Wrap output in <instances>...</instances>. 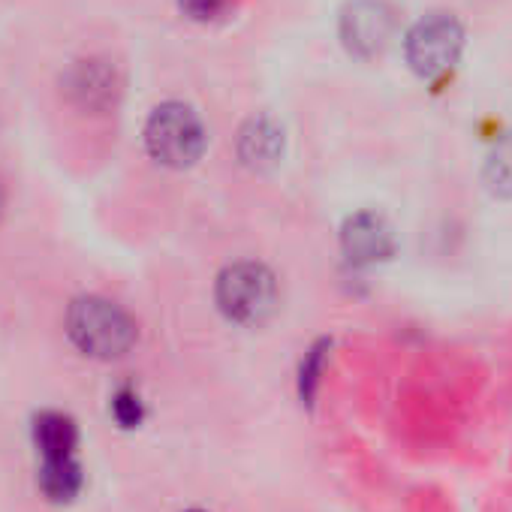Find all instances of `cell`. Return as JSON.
Returning <instances> with one entry per match:
<instances>
[{"instance_id": "obj_1", "label": "cell", "mask_w": 512, "mask_h": 512, "mask_svg": "<svg viewBox=\"0 0 512 512\" xmlns=\"http://www.w3.org/2000/svg\"><path fill=\"white\" fill-rule=\"evenodd\" d=\"M67 335L91 359H121L136 344V323L112 299L82 296L67 311Z\"/></svg>"}, {"instance_id": "obj_2", "label": "cell", "mask_w": 512, "mask_h": 512, "mask_svg": "<svg viewBox=\"0 0 512 512\" xmlns=\"http://www.w3.org/2000/svg\"><path fill=\"white\" fill-rule=\"evenodd\" d=\"M217 305L238 326H260L278 308L275 275L263 263H235L217 278Z\"/></svg>"}, {"instance_id": "obj_3", "label": "cell", "mask_w": 512, "mask_h": 512, "mask_svg": "<svg viewBox=\"0 0 512 512\" xmlns=\"http://www.w3.org/2000/svg\"><path fill=\"white\" fill-rule=\"evenodd\" d=\"M148 154L169 169L193 166L205 148V130L199 115L184 103H163L151 112L145 124Z\"/></svg>"}, {"instance_id": "obj_4", "label": "cell", "mask_w": 512, "mask_h": 512, "mask_svg": "<svg viewBox=\"0 0 512 512\" xmlns=\"http://www.w3.org/2000/svg\"><path fill=\"white\" fill-rule=\"evenodd\" d=\"M407 64L422 79H437L458 64L464 49V28L449 13H431L407 34Z\"/></svg>"}, {"instance_id": "obj_5", "label": "cell", "mask_w": 512, "mask_h": 512, "mask_svg": "<svg viewBox=\"0 0 512 512\" xmlns=\"http://www.w3.org/2000/svg\"><path fill=\"white\" fill-rule=\"evenodd\" d=\"M395 37V10L386 0H353L341 16V40L356 58H380Z\"/></svg>"}, {"instance_id": "obj_6", "label": "cell", "mask_w": 512, "mask_h": 512, "mask_svg": "<svg viewBox=\"0 0 512 512\" xmlns=\"http://www.w3.org/2000/svg\"><path fill=\"white\" fill-rule=\"evenodd\" d=\"M341 250L353 266H377L395 253V232L383 214L359 211L341 229Z\"/></svg>"}, {"instance_id": "obj_7", "label": "cell", "mask_w": 512, "mask_h": 512, "mask_svg": "<svg viewBox=\"0 0 512 512\" xmlns=\"http://www.w3.org/2000/svg\"><path fill=\"white\" fill-rule=\"evenodd\" d=\"M284 154V130L269 118H253L238 133V157L250 169H269Z\"/></svg>"}, {"instance_id": "obj_8", "label": "cell", "mask_w": 512, "mask_h": 512, "mask_svg": "<svg viewBox=\"0 0 512 512\" xmlns=\"http://www.w3.org/2000/svg\"><path fill=\"white\" fill-rule=\"evenodd\" d=\"M70 91L85 109H106L118 97L115 70H109L103 61H82L70 76Z\"/></svg>"}, {"instance_id": "obj_9", "label": "cell", "mask_w": 512, "mask_h": 512, "mask_svg": "<svg viewBox=\"0 0 512 512\" xmlns=\"http://www.w3.org/2000/svg\"><path fill=\"white\" fill-rule=\"evenodd\" d=\"M34 443L43 455V461L49 458H73L76 446H79V428L70 416L49 410L37 416L34 425Z\"/></svg>"}, {"instance_id": "obj_10", "label": "cell", "mask_w": 512, "mask_h": 512, "mask_svg": "<svg viewBox=\"0 0 512 512\" xmlns=\"http://www.w3.org/2000/svg\"><path fill=\"white\" fill-rule=\"evenodd\" d=\"M40 488L55 503L73 500L82 491V464L76 461V455L73 458H49V461H43Z\"/></svg>"}, {"instance_id": "obj_11", "label": "cell", "mask_w": 512, "mask_h": 512, "mask_svg": "<svg viewBox=\"0 0 512 512\" xmlns=\"http://www.w3.org/2000/svg\"><path fill=\"white\" fill-rule=\"evenodd\" d=\"M485 184L494 196H512V139L500 142L485 160Z\"/></svg>"}, {"instance_id": "obj_12", "label": "cell", "mask_w": 512, "mask_h": 512, "mask_svg": "<svg viewBox=\"0 0 512 512\" xmlns=\"http://www.w3.org/2000/svg\"><path fill=\"white\" fill-rule=\"evenodd\" d=\"M326 350H329V341H320L302 359V368H299V392H302V401H314V395H317L320 374H323V365H326Z\"/></svg>"}, {"instance_id": "obj_13", "label": "cell", "mask_w": 512, "mask_h": 512, "mask_svg": "<svg viewBox=\"0 0 512 512\" xmlns=\"http://www.w3.org/2000/svg\"><path fill=\"white\" fill-rule=\"evenodd\" d=\"M142 401L133 389H118L112 398V416L121 428H136L142 422Z\"/></svg>"}, {"instance_id": "obj_14", "label": "cell", "mask_w": 512, "mask_h": 512, "mask_svg": "<svg viewBox=\"0 0 512 512\" xmlns=\"http://www.w3.org/2000/svg\"><path fill=\"white\" fill-rule=\"evenodd\" d=\"M229 7V0H181V10L196 19V22H211L220 19Z\"/></svg>"}, {"instance_id": "obj_15", "label": "cell", "mask_w": 512, "mask_h": 512, "mask_svg": "<svg viewBox=\"0 0 512 512\" xmlns=\"http://www.w3.org/2000/svg\"><path fill=\"white\" fill-rule=\"evenodd\" d=\"M0 211H4V187H0Z\"/></svg>"}]
</instances>
